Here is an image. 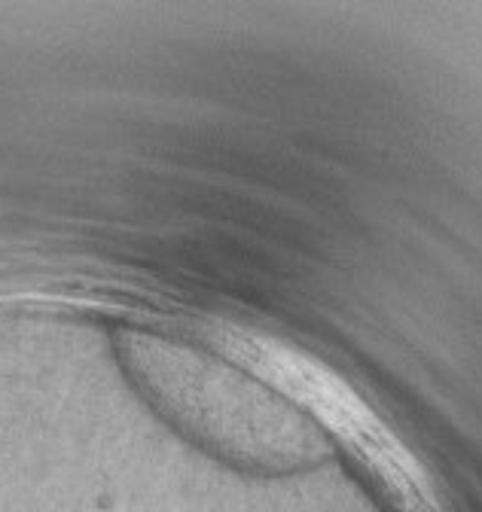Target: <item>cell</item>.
I'll return each instance as SVG.
<instances>
[{
	"label": "cell",
	"instance_id": "6da1fadb",
	"mask_svg": "<svg viewBox=\"0 0 482 512\" xmlns=\"http://www.w3.org/2000/svg\"><path fill=\"white\" fill-rule=\"evenodd\" d=\"M147 397L199 442L229 458L293 470L327 455L324 436L266 381L226 357L129 333L119 345Z\"/></svg>",
	"mask_w": 482,
	"mask_h": 512
}]
</instances>
